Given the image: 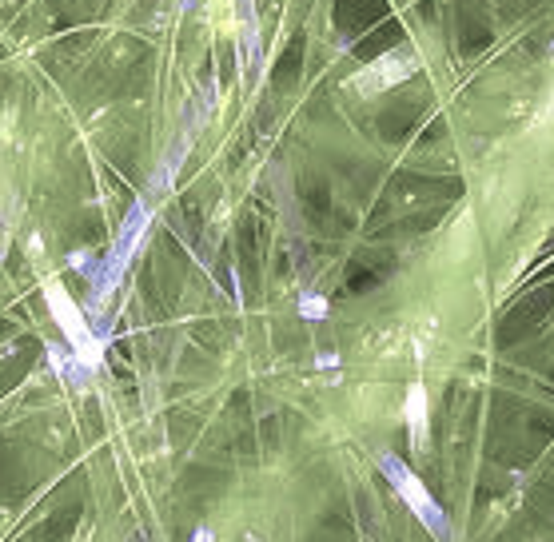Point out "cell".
Returning a JSON list of instances; mask_svg holds the SVG:
<instances>
[{
  "instance_id": "2",
  "label": "cell",
  "mask_w": 554,
  "mask_h": 542,
  "mask_svg": "<svg viewBox=\"0 0 554 542\" xmlns=\"http://www.w3.org/2000/svg\"><path fill=\"white\" fill-rule=\"evenodd\" d=\"M415 72V60L411 56H399V52H391V56H383V60H375V64H367L359 76H355V88L359 92H383V88H395L399 80H407Z\"/></svg>"
},
{
  "instance_id": "3",
  "label": "cell",
  "mask_w": 554,
  "mask_h": 542,
  "mask_svg": "<svg viewBox=\"0 0 554 542\" xmlns=\"http://www.w3.org/2000/svg\"><path fill=\"white\" fill-rule=\"evenodd\" d=\"M383 471H387V475H391V479H395V483L403 487V499H407V503H411V507H415V511H419V515L427 519V523H431V531H435V535H443L447 527H443L439 511H435V507L427 503V491H423V487H419V483H415V479H411V475H407V471H403V467H399L395 459H383Z\"/></svg>"
},
{
  "instance_id": "5",
  "label": "cell",
  "mask_w": 554,
  "mask_h": 542,
  "mask_svg": "<svg viewBox=\"0 0 554 542\" xmlns=\"http://www.w3.org/2000/svg\"><path fill=\"white\" fill-rule=\"evenodd\" d=\"M303 315H323V299H307V307H303Z\"/></svg>"
},
{
  "instance_id": "1",
  "label": "cell",
  "mask_w": 554,
  "mask_h": 542,
  "mask_svg": "<svg viewBox=\"0 0 554 542\" xmlns=\"http://www.w3.org/2000/svg\"><path fill=\"white\" fill-rule=\"evenodd\" d=\"M48 303H52V315H56V323L68 331V339L80 347V355L88 359V363H96L100 359V351L88 343V327H84V319H80V311H76V303L64 295V287L60 283H48Z\"/></svg>"
},
{
  "instance_id": "4",
  "label": "cell",
  "mask_w": 554,
  "mask_h": 542,
  "mask_svg": "<svg viewBox=\"0 0 554 542\" xmlns=\"http://www.w3.org/2000/svg\"><path fill=\"white\" fill-rule=\"evenodd\" d=\"M407 427H411V435L419 443L427 439V391H423V383H415L407 391Z\"/></svg>"
}]
</instances>
